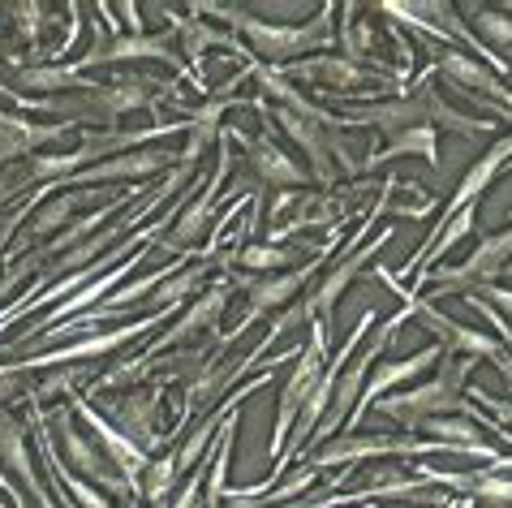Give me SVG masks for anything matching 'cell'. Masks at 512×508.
Segmentation results:
<instances>
[{
	"label": "cell",
	"instance_id": "cell-17",
	"mask_svg": "<svg viewBox=\"0 0 512 508\" xmlns=\"http://www.w3.org/2000/svg\"><path fill=\"white\" fill-rule=\"evenodd\" d=\"M229 298H233V280H216L203 298H198L186 315H181L177 323H168V332L160 336V341H151V349L147 354H138V358H130L134 366L138 362H151V358H164L168 349H181L186 341H194V336H203V332H216V323H220V315H224V306H229Z\"/></svg>",
	"mask_w": 512,
	"mask_h": 508
},
{
	"label": "cell",
	"instance_id": "cell-2",
	"mask_svg": "<svg viewBox=\"0 0 512 508\" xmlns=\"http://www.w3.org/2000/svg\"><path fill=\"white\" fill-rule=\"evenodd\" d=\"M190 13H207V18H229V26L237 35H246L250 56L259 65H272L284 69L293 61H302L306 52H323L332 48L336 39V5H323L315 18L302 22V26H289V22H263L254 18V9H241V5H194Z\"/></svg>",
	"mask_w": 512,
	"mask_h": 508
},
{
	"label": "cell",
	"instance_id": "cell-21",
	"mask_svg": "<svg viewBox=\"0 0 512 508\" xmlns=\"http://www.w3.org/2000/svg\"><path fill=\"white\" fill-rule=\"evenodd\" d=\"M233 138V143L246 151V164H250V173L263 181V186H310V173L302 164L293 160L284 147H276V138H267V134H241V130H224Z\"/></svg>",
	"mask_w": 512,
	"mask_h": 508
},
{
	"label": "cell",
	"instance_id": "cell-37",
	"mask_svg": "<svg viewBox=\"0 0 512 508\" xmlns=\"http://www.w3.org/2000/svg\"><path fill=\"white\" fill-rule=\"evenodd\" d=\"M504 220H508V224H512V207H508V211H504Z\"/></svg>",
	"mask_w": 512,
	"mask_h": 508
},
{
	"label": "cell",
	"instance_id": "cell-34",
	"mask_svg": "<svg viewBox=\"0 0 512 508\" xmlns=\"http://www.w3.org/2000/svg\"><path fill=\"white\" fill-rule=\"evenodd\" d=\"M469 293L487 302L504 323H512V289H504V285H482V289H469ZM461 298H465V293H461Z\"/></svg>",
	"mask_w": 512,
	"mask_h": 508
},
{
	"label": "cell",
	"instance_id": "cell-19",
	"mask_svg": "<svg viewBox=\"0 0 512 508\" xmlns=\"http://www.w3.org/2000/svg\"><path fill=\"white\" fill-rule=\"evenodd\" d=\"M392 237H396V229H383V233H379V242H371L366 250H358V254H340V259L319 276V285L302 298L306 315H310V319H332V310H336L340 298H345V289L366 272V263H371L375 254L392 242Z\"/></svg>",
	"mask_w": 512,
	"mask_h": 508
},
{
	"label": "cell",
	"instance_id": "cell-35",
	"mask_svg": "<svg viewBox=\"0 0 512 508\" xmlns=\"http://www.w3.org/2000/svg\"><path fill=\"white\" fill-rule=\"evenodd\" d=\"M465 306H474V310H478V315H482V319H491V328H495V332H500V345H504V349H508V354H512V323H504V319H500V315H495V310H491L487 302H482V298H474V293H465Z\"/></svg>",
	"mask_w": 512,
	"mask_h": 508
},
{
	"label": "cell",
	"instance_id": "cell-5",
	"mask_svg": "<svg viewBox=\"0 0 512 508\" xmlns=\"http://www.w3.org/2000/svg\"><path fill=\"white\" fill-rule=\"evenodd\" d=\"M327 341H332L327 319H310V341L297 349V366H293V375L284 379V388H280V405H276V422H272V444H267V461H272V465L284 457V444H289V431L297 422V409L306 405V397L315 392L323 366H327Z\"/></svg>",
	"mask_w": 512,
	"mask_h": 508
},
{
	"label": "cell",
	"instance_id": "cell-6",
	"mask_svg": "<svg viewBox=\"0 0 512 508\" xmlns=\"http://www.w3.org/2000/svg\"><path fill=\"white\" fill-rule=\"evenodd\" d=\"M435 453H452V457H469L465 448L444 444V440H414V435H336L319 453H306V465H362L371 457H435Z\"/></svg>",
	"mask_w": 512,
	"mask_h": 508
},
{
	"label": "cell",
	"instance_id": "cell-27",
	"mask_svg": "<svg viewBox=\"0 0 512 508\" xmlns=\"http://www.w3.org/2000/svg\"><path fill=\"white\" fill-rule=\"evenodd\" d=\"M508 160H512V134L508 138H500L482 160H474V168L461 177V186H457V194H448V203H444V216L439 220H452L457 211H465V207H478V199L487 194L491 186H495V177L500 173H508Z\"/></svg>",
	"mask_w": 512,
	"mask_h": 508
},
{
	"label": "cell",
	"instance_id": "cell-38",
	"mask_svg": "<svg viewBox=\"0 0 512 508\" xmlns=\"http://www.w3.org/2000/svg\"><path fill=\"white\" fill-rule=\"evenodd\" d=\"M130 508H142V500H130Z\"/></svg>",
	"mask_w": 512,
	"mask_h": 508
},
{
	"label": "cell",
	"instance_id": "cell-30",
	"mask_svg": "<svg viewBox=\"0 0 512 508\" xmlns=\"http://www.w3.org/2000/svg\"><path fill=\"white\" fill-rule=\"evenodd\" d=\"M177 483H181L177 457H173V448H164L160 457H151L147 474H142V504L168 508V504H173V496H177Z\"/></svg>",
	"mask_w": 512,
	"mask_h": 508
},
{
	"label": "cell",
	"instance_id": "cell-22",
	"mask_svg": "<svg viewBox=\"0 0 512 508\" xmlns=\"http://www.w3.org/2000/svg\"><path fill=\"white\" fill-rule=\"evenodd\" d=\"M173 160H177V155H168L164 147H138V151L112 155V160H104V164L82 168V173H74L65 186L69 190H95V186H104V181H138V177L164 173Z\"/></svg>",
	"mask_w": 512,
	"mask_h": 508
},
{
	"label": "cell",
	"instance_id": "cell-32",
	"mask_svg": "<svg viewBox=\"0 0 512 508\" xmlns=\"http://www.w3.org/2000/svg\"><path fill=\"white\" fill-rule=\"evenodd\" d=\"M233 263H241L246 272H259V276H276V272H289L293 250L272 246V242H267V246H237Z\"/></svg>",
	"mask_w": 512,
	"mask_h": 508
},
{
	"label": "cell",
	"instance_id": "cell-24",
	"mask_svg": "<svg viewBox=\"0 0 512 508\" xmlns=\"http://www.w3.org/2000/svg\"><path fill=\"white\" fill-rule=\"evenodd\" d=\"M104 194H99V190H69V186L61 190V186H56L48 199L35 207V216L26 220V237H48V242H52L56 233L69 229V224L78 220L82 207H104Z\"/></svg>",
	"mask_w": 512,
	"mask_h": 508
},
{
	"label": "cell",
	"instance_id": "cell-40",
	"mask_svg": "<svg viewBox=\"0 0 512 508\" xmlns=\"http://www.w3.org/2000/svg\"><path fill=\"white\" fill-rule=\"evenodd\" d=\"M504 276H512V267H508V272H504Z\"/></svg>",
	"mask_w": 512,
	"mask_h": 508
},
{
	"label": "cell",
	"instance_id": "cell-28",
	"mask_svg": "<svg viewBox=\"0 0 512 508\" xmlns=\"http://www.w3.org/2000/svg\"><path fill=\"white\" fill-rule=\"evenodd\" d=\"M0 465L22 478V487L31 491L39 508H56V500L44 491V483H39L31 453H26V427H22V418L9 414V409H0Z\"/></svg>",
	"mask_w": 512,
	"mask_h": 508
},
{
	"label": "cell",
	"instance_id": "cell-4",
	"mask_svg": "<svg viewBox=\"0 0 512 508\" xmlns=\"http://www.w3.org/2000/svg\"><path fill=\"white\" fill-rule=\"evenodd\" d=\"M375 319H379L375 310H362V319L353 323V332L345 336V349H336V358H327V366H323V375H319L315 392H310L306 405L297 409V422H293V431H289V444H284V457L272 465V474H276V478L284 474V465H293V461H302V457H306V448H310V440H315V431H319V422H323V414H327V405H332L336 379H340V371H345L349 354L366 341V332L375 328Z\"/></svg>",
	"mask_w": 512,
	"mask_h": 508
},
{
	"label": "cell",
	"instance_id": "cell-3",
	"mask_svg": "<svg viewBox=\"0 0 512 508\" xmlns=\"http://www.w3.org/2000/svg\"><path fill=\"white\" fill-rule=\"evenodd\" d=\"M375 276H379L388 289L401 293L405 306L414 310V319L422 323L426 332L435 336V345H439V349H448V354H465V358H491L495 366H500V375L508 379V388H512V358H508V349H504L500 341H495V336H487V332H474V328H465V323L448 319L444 310H435V306H431V298H418L414 289H405L401 280H396V276L388 272V267H379Z\"/></svg>",
	"mask_w": 512,
	"mask_h": 508
},
{
	"label": "cell",
	"instance_id": "cell-26",
	"mask_svg": "<svg viewBox=\"0 0 512 508\" xmlns=\"http://www.w3.org/2000/svg\"><path fill=\"white\" fill-rule=\"evenodd\" d=\"M237 100L233 95H207V104L203 108H194L186 121V147H181V155H177V164H186V168H194L198 173V164H203V155L220 143V134H224V112H229Z\"/></svg>",
	"mask_w": 512,
	"mask_h": 508
},
{
	"label": "cell",
	"instance_id": "cell-25",
	"mask_svg": "<svg viewBox=\"0 0 512 508\" xmlns=\"http://www.w3.org/2000/svg\"><path fill=\"white\" fill-rule=\"evenodd\" d=\"M418 104H422V112H426V125L439 134V130H448V134H457V138H487V134H495V121H487V117H469V112H461L457 104H448V95L439 91V82L435 78H422L418 82Z\"/></svg>",
	"mask_w": 512,
	"mask_h": 508
},
{
	"label": "cell",
	"instance_id": "cell-10",
	"mask_svg": "<svg viewBox=\"0 0 512 508\" xmlns=\"http://www.w3.org/2000/svg\"><path fill=\"white\" fill-rule=\"evenodd\" d=\"M173 315H177V306H155L151 315L125 323V328H117V332L82 336V341H69V345H61V349H48V354H39V358H22V362H13V366H18V371H26V375H44V371H61V366H69V362L104 358V354H112V349H121V345L138 341V336H147L151 328H160V323H168Z\"/></svg>",
	"mask_w": 512,
	"mask_h": 508
},
{
	"label": "cell",
	"instance_id": "cell-41",
	"mask_svg": "<svg viewBox=\"0 0 512 508\" xmlns=\"http://www.w3.org/2000/svg\"><path fill=\"white\" fill-rule=\"evenodd\" d=\"M508 168H512V160H508Z\"/></svg>",
	"mask_w": 512,
	"mask_h": 508
},
{
	"label": "cell",
	"instance_id": "cell-14",
	"mask_svg": "<svg viewBox=\"0 0 512 508\" xmlns=\"http://www.w3.org/2000/svg\"><path fill=\"white\" fill-rule=\"evenodd\" d=\"M284 78H306V82H319V95H375L371 87L388 91L396 78H383V74H366L358 61L349 56H310V61H293L280 69Z\"/></svg>",
	"mask_w": 512,
	"mask_h": 508
},
{
	"label": "cell",
	"instance_id": "cell-33",
	"mask_svg": "<svg viewBox=\"0 0 512 508\" xmlns=\"http://www.w3.org/2000/svg\"><path fill=\"white\" fill-rule=\"evenodd\" d=\"M48 194H52V190H35V194H26V199H22L18 207H13V211H9V216H5V220H0V263H5V250H9V242H13V233H18V229H22V224H26V220H31V216H35V207H39V203H44V199H48Z\"/></svg>",
	"mask_w": 512,
	"mask_h": 508
},
{
	"label": "cell",
	"instance_id": "cell-16",
	"mask_svg": "<svg viewBox=\"0 0 512 508\" xmlns=\"http://www.w3.org/2000/svg\"><path fill=\"white\" fill-rule=\"evenodd\" d=\"M138 61H164V65L181 69V74H190V69L181 65V56L173 52V35H117V39L99 35L95 48L74 61V69L87 74L95 65H138Z\"/></svg>",
	"mask_w": 512,
	"mask_h": 508
},
{
	"label": "cell",
	"instance_id": "cell-7",
	"mask_svg": "<svg viewBox=\"0 0 512 508\" xmlns=\"http://www.w3.org/2000/svg\"><path fill=\"white\" fill-rule=\"evenodd\" d=\"M414 319V310L409 306H401L392 319H383V328L371 336V345L362 349V358H349L345 362V371H340V379H336V392H332V405H327V414H323V422H319V431H315V440H332V431L345 422L349 414H353V405H358V397H362V388H366V379H371V366H375V358L383 354V349L392 345V336L405 328V323ZM310 440V444H315ZM310 453V448H306Z\"/></svg>",
	"mask_w": 512,
	"mask_h": 508
},
{
	"label": "cell",
	"instance_id": "cell-9",
	"mask_svg": "<svg viewBox=\"0 0 512 508\" xmlns=\"http://www.w3.org/2000/svg\"><path fill=\"white\" fill-rule=\"evenodd\" d=\"M323 254H327V246H323L310 263L289 267V272H276V276H241V272H233L229 280H233V285L246 289L250 306H246V315L237 319V328H233V332H224V345L237 341V336L246 332L259 315H272V310H284V306H293L297 298H302V289H306L310 280H315V276L323 272Z\"/></svg>",
	"mask_w": 512,
	"mask_h": 508
},
{
	"label": "cell",
	"instance_id": "cell-15",
	"mask_svg": "<svg viewBox=\"0 0 512 508\" xmlns=\"http://www.w3.org/2000/svg\"><path fill=\"white\" fill-rule=\"evenodd\" d=\"M69 409H74V418H82V422H87V427L95 431V444L104 448V457L112 461V470H117V474L125 478V483H130L134 500H142V474H147L151 457L142 453L138 444L125 440V435H121L117 427H112V422H108L104 414H99V409H95L87 397H78V392H74V397H69Z\"/></svg>",
	"mask_w": 512,
	"mask_h": 508
},
{
	"label": "cell",
	"instance_id": "cell-36",
	"mask_svg": "<svg viewBox=\"0 0 512 508\" xmlns=\"http://www.w3.org/2000/svg\"><path fill=\"white\" fill-rule=\"evenodd\" d=\"M457 508H474V500H457Z\"/></svg>",
	"mask_w": 512,
	"mask_h": 508
},
{
	"label": "cell",
	"instance_id": "cell-8",
	"mask_svg": "<svg viewBox=\"0 0 512 508\" xmlns=\"http://www.w3.org/2000/svg\"><path fill=\"white\" fill-rule=\"evenodd\" d=\"M508 263H512V224H508V229H500V233L482 237L465 263H457V267H431V272L422 276V285L431 280L435 298H448V293H452V298H461V293H469V289L495 285V280L508 272Z\"/></svg>",
	"mask_w": 512,
	"mask_h": 508
},
{
	"label": "cell",
	"instance_id": "cell-20",
	"mask_svg": "<svg viewBox=\"0 0 512 508\" xmlns=\"http://www.w3.org/2000/svg\"><path fill=\"white\" fill-rule=\"evenodd\" d=\"M426 52L435 56V69L444 74L448 82H457L461 91H469V95H478V100H491L495 108H504V112H512V91L504 87V78H495L487 65L482 61H474V56H465L461 48H435V44H422Z\"/></svg>",
	"mask_w": 512,
	"mask_h": 508
},
{
	"label": "cell",
	"instance_id": "cell-18",
	"mask_svg": "<svg viewBox=\"0 0 512 508\" xmlns=\"http://www.w3.org/2000/svg\"><path fill=\"white\" fill-rule=\"evenodd\" d=\"M439 358H444V349H439V345H426V349H418V354H409V358H401V362L375 366V375L366 379V388H362L358 405H353V414L345 418V435L358 431V422L366 418V409H375V401L392 397V392L401 388V384H414L418 375H426L431 366H439Z\"/></svg>",
	"mask_w": 512,
	"mask_h": 508
},
{
	"label": "cell",
	"instance_id": "cell-1",
	"mask_svg": "<svg viewBox=\"0 0 512 508\" xmlns=\"http://www.w3.org/2000/svg\"><path fill=\"white\" fill-rule=\"evenodd\" d=\"M474 366L478 358H465V354H448V358H439L435 366V379H426V384H414L409 392H392V397H383L375 401L379 414H388L396 427H405V431H422L431 418H474L487 427V435H500V440L512 448V431L500 427V422H491L487 414H482L478 405H469L465 401V384H469V375H474Z\"/></svg>",
	"mask_w": 512,
	"mask_h": 508
},
{
	"label": "cell",
	"instance_id": "cell-23",
	"mask_svg": "<svg viewBox=\"0 0 512 508\" xmlns=\"http://www.w3.org/2000/svg\"><path fill=\"white\" fill-rule=\"evenodd\" d=\"M69 130H74V125H65V121L35 125L31 117H22V112H0V168L18 164V160H31L39 147L65 143Z\"/></svg>",
	"mask_w": 512,
	"mask_h": 508
},
{
	"label": "cell",
	"instance_id": "cell-31",
	"mask_svg": "<svg viewBox=\"0 0 512 508\" xmlns=\"http://www.w3.org/2000/svg\"><path fill=\"white\" fill-rule=\"evenodd\" d=\"M164 13H173V9H164ZM173 22H177L181 39H186L190 65H203V52H207V48H233L237 56H250V48H241L237 35H224V31H216V26H207V22H181L177 13H173Z\"/></svg>",
	"mask_w": 512,
	"mask_h": 508
},
{
	"label": "cell",
	"instance_id": "cell-29",
	"mask_svg": "<svg viewBox=\"0 0 512 508\" xmlns=\"http://www.w3.org/2000/svg\"><path fill=\"white\" fill-rule=\"evenodd\" d=\"M401 155H418V160H426L431 168H439V147H435V130H431V125H414V130L388 138V147H375V151L358 164V177L375 173V168L392 164V160H401Z\"/></svg>",
	"mask_w": 512,
	"mask_h": 508
},
{
	"label": "cell",
	"instance_id": "cell-13",
	"mask_svg": "<svg viewBox=\"0 0 512 508\" xmlns=\"http://www.w3.org/2000/svg\"><path fill=\"white\" fill-rule=\"evenodd\" d=\"M52 427H56V444H61V453L69 457V470H82V474H87V483H91V487L108 491V496H117V500H125V504L134 500L130 483H125V478H121L117 470H112V461H108L104 453H99L91 435H82V431H78L74 409H61V414L52 418Z\"/></svg>",
	"mask_w": 512,
	"mask_h": 508
},
{
	"label": "cell",
	"instance_id": "cell-12",
	"mask_svg": "<svg viewBox=\"0 0 512 508\" xmlns=\"http://www.w3.org/2000/svg\"><path fill=\"white\" fill-rule=\"evenodd\" d=\"M229 168H233V151H229V134H224L220 164H216V173H211L207 190L194 194V199H186V207H181L177 220H173V233L160 237V246L173 254V259H190L194 246H198V237L211 233V216H216V207H220V190H224V181H229ZM194 259H198V254H194Z\"/></svg>",
	"mask_w": 512,
	"mask_h": 508
},
{
	"label": "cell",
	"instance_id": "cell-39",
	"mask_svg": "<svg viewBox=\"0 0 512 508\" xmlns=\"http://www.w3.org/2000/svg\"><path fill=\"white\" fill-rule=\"evenodd\" d=\"M358 508H379V504H358Z\"/></svg>",
	"mask_w": 512,
	"mask_h": 508
},
{
	"label": "cell",
	"instance_id": "cell-11",
	"mask_svg": "<svg viewBox=\"0 0 512 508\" xmlns=\"http://www.w3.org/2000/svg\"><path fill=\"white\" fill-rule=\"evenodd\" d=\"M164 384H168V379H155V384H134L130 392H121V397H108V401H104L108 422H112V427H117L130 444H138L147 457L155 453V448H164V435H160Z\"/></svg>",
	"mask_w": 512,
	"mask_h": 508
}]
</instances>
